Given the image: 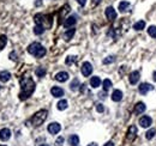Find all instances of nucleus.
<instances>
[{"label": "nucleus", "instance_id": "obj_24", "mask_svg": "<svg viewBox=\"0 0 156 146\" xmlns=\"http://www.w3.org/2000/svg\"><path fill=\"white\" fill-rule=\"evenodd\" d=\"M45 32V28L42 25H38V24H36L35 26H34V34L35 35H42Z\"/></svg>", "mask_w": 156, "mask_h": 146}, {"label": "nucleus", "instance_id": "obj_2", "mask_svg": "<svg viewBox=\"0 0 156 146\" xmlns=\"http://www.w3.org/2000/svg\"><path fill=\"white\" fill-rule=\"evenodd\" d=\"M28 53H29V54H31V55H34L35 58H38V59H40V58H42V56L46 55L47 50H46V48H45L41 43L34 42V43L29 44V47H28Z\"/></svg>", "mask_w": 156, "mask_h": 146}, {"label": "nucleus", "instance_id": "obj_7", "mask_svg": "<svg viewBox=\"0 0 156 146\" xmlns=\"http://www.w3.org/2000/svg\"><path fill=\"white\" fill-rule=\"evenodd\" d=\"M151 90H154V86L150 85V84H148V83H142V84L138 86V91L140 92L142 95H147L148 92L151 91Z\"/></svg>", "mask_w": 156, "mask_h": 146}, {"label": "nucleus", "instance_id": "obj_36", "mask_svg": "<svg viewBox=\"0 0 156 146\" xmlns=\"http://www.w3.org/2000/svg\"><path fill=\"white\" fill-rule=\"evenodd\" d=\"M96 110H97L99 113H103L105 108H103V105H102L101 103H99V104H96Z\"/></svg>", "mask_w": 156, "mask_h": 146}, {"label": "nucleus", "instance_id": "obj_22", "mask_svg": "<svg viewBox=\"0 0 156 146\" xmlns=\"http://www.w3.org/2000/svg\"><path fill=\"white\" fill-rule=\"evenodd\" d=\"M67 107H69V103H67L66 99H61V101H59L58 104H57V108H58L59 110H65Z\"/></svg>", "mask_w": 156, "mask_h": 146}, {"label": "nucleus", "instance_id": "obj_37", "mask_svg": "<svg viewBox=\"0 0 156 146\" xmlns=\"http://www.w3.org/2000/svg\"><path fill=\"white\" fill-rule=\"evenodd\" d=\"M10 59L11 60H17V54H16V53L15 51H12V53H10Z\"/></svg>", "mask_w": 156, "mask_h": 146}, {"label": "nucleus", "instance_id": "obj_14", "mask_svg": "<svg viewBox=\"0 0 156 146\" xmlns=\"http://www.w3.org/2000/svg\"><path fill=\"white\" fill-rule=\"evenodd\" d=\"M106 17H107V19H109V20H114V19L116 18V12H115V10H114L112 6H108V7L106 8Z\"/></svg>", "mask_w": 156, "mask_h": 146}, {"label": "nucleus", "instance_id": "obj_40", "mask_svg": "<svg viewBox=\"0 0 156 146\" xmlns=\"http://www.w3.org/2000/svg\"><path fill=\"white\" fill-rule=\"evenodd\" d=\"M103 146H114V144H113L112 141H108V142H106V144L103 145Z\"/></svg>", "mask_w": 156, "mask_h": 146}, {"label": "nucleus", "instance_id": "obj_31", "mask_svg": "<svg viewBox=\"0 0 156 146\" xmlns=\"http://www.w3.org/2000/svg\"><path fill=\"white\" fill-rule=\"evenodd\" d=\"M7 43V37L5 35H1L0 36V50H3V48L6 46Z\"/></svg>", "mask_w": 156, "mask_h": 146}, {"label": "nucleus", "instance_id": "obj_39", "mask_svg": "<svg viewBox=\"0 0 156 146\" xmlns=\"http://www.w3.org/2000/svg\"><path fill=\"white\" fill-rule=\"evenodd\" d=\"M77 3L79 4L81 6H84V5H85V3H87V0H77Z\"/></svg>", "mask_w": 156, "mask_h": 146}, {"label": "nucleus", "instance_id": "obj_12", "mask_svg": "<svg viewBox=\"0 0 156 146\" xmlns=\"http://www.w3.org/2000/svg\"><path fill=\"white\" fill-rule=\"evenodd\" d=\"M139 77H140L139 72H138V71H133V72H131V73H130L128 80H130V83H131L132 85H135V84H137V83H138V80H139Z\"/></svg>", "mask_w": 156, "mask_h": 146}, {"label": "nucleus", "instance_id": "obj_9", "mask_svg": "<svg viewBox=\"0 0 156 146\" xmlns=\"http://www.w3.org/2000/svg\"><path fill=\"white\" fill-rule=\"evenodd\" d=\"M137 137V127L136 126H131L127 130V140L128 141H133Z\"/></svg>", "mask_w": 156, "mask_h": 146}, {"label": "nucleus", "instance_id": "obj_20", "mask_svg": "<svg viewBox=\"0 0 156 146\" xmlns=\"http://www.w3.org/2000/svg\"><path fill=\"white\" fill-rule=\"evenodd\" d=\"M90 85H91L94 89L99 87L101 85V79L99 77H93L91 79H90Z\"/></svg>", "mask_w": 156, "mask_h": 146}, {"label": "nucleus", "instance_id": "obj_18", "mask_svg": "<svg viewBox=\"0 0 156 146\" xmlns=\"http://www.w3.org/2000/svg\"><path fill=\"white\" fill-rule=\"evenodd\" d=\"M112 99L114 102H120L123 99V92L120 90H114L112 94Z\"/></svg>", "mask_w": 156, "mask_h": 146}, {"label": "nucleus", "instance_id": "obj_28", "mask_svg": "<svg viewBox=\"0 0 156 146\" xmlns=\"http://www.w3.org/2000/svg\"><path fill=\"white\" fill-rule=\"evenodd\" d=\"M102 86H103V90L105 91H108L112 87V82L109 80V79H105V80L102 82Z\"/></svg>", "mask_w": 156, "mask_h": 146}, {"label": "nucleus", "instance_id": "obj_1", "mask_svg": "<svg viewBox=\"0 0 156 146\" xmlns=\"http://www.w3.org/2000/svg\"><path fill=\"white\" fill-rule=\"evenodd\" d=\"M35 86H36V84L30 77H23L21 79L19 99H22V101L28 99L33 95V92L35 91Z\"/></svg>", "mask_w": 156, "mask_h": 146}, {"label": "nucleus", "instance_id": "obj_8", "mask_svg": "<svg viewBox=\"0 0 156 146\" xmlns=\"http://www.w3.org/2000/svg\"><path fill=\"white\" fill-rule=\"evenodd\" d=\"M151 122H152L151 117H150V116H147V115L142 116V117L139 118V125H140L143 128H148V127H150Z\"/></svg>", "mask_w": 156, "mask_h": 146}, {"label": "nucleus", "instance_id": "obj_23", "mask_svg": "<svg viewBox=\"0 0 156 146\" xmlns=\"http://www.w3.org/2000/svg\"><path fill=\"white\" fill-rule=\"evenodd\" d=\"M144 28H145V22H144V20H139V22H137V23L133 24V29L137 30V31L143 30Z\"/></svg>", "mask_w": 156, "mask_h": 146}, {"label": "nucleus", "instance_id": "obj_43", "mask_svg": "<svg viewBox=\"0 0 156 146\" xmlns=\"http://www.w3.org/2000/svg\"><path fill=\"white\" fill-rule=\"evenodd\" d=\"M41 146H49V145H41Z\"/></svg>", "mask_w": 156, "mask_h": 146}, {"label": "nucleus", "instance_id": "obj_10", "mask_svg": "<svg viewBox=\"0 0 156 146\" xmlns=\"http://www.w3.org/2000/svg\"><path fill=\"white\" fill-rule=\"evenodd\" d=\"M10 138H11V130L9 128L0 129V140H1V141H7Z\"/></svg>", "mask_w": 156, "mask_h": 146}, {"label": "nucleus", "instance_id": "obj_6", "mask_svg": "<svg viewBox=\"0 0 156 146\" xmlns=\"http://www.w3.org/2000/svg\"><path fill=\"white\" fill-rule=\"evenodd\" d=\"M48 132L50 134H58L59 132L61 130V126L58 123V122H52V123H49L48 125Z\"/></svg>", "mask_w": 156, "mask_h": 146}, {"label": "nucleus", "instance_id": "obj_30", "mask_svg": "<svg viewBox=\"0 0 156 146\" xmlns=\"http://www.w3.org/2000/svg\"><path fill=\"white\" fill-rule=\"evenodd\" d=\"M155 134H156V129H155V128H151V129H149V130L147 132L145 138H147L148 140H151V139L155 137Z\"/></svg>", "mask_w": 156, "mask_h": 146}, {"label": "nucleus", "instance_id": "obj_38", "mask_svg": "<svg viewBox=\"0 0 156 146\" xmlns=\"http://www.w3.org/2000/svg\"><path fill=\"white\" fill-rule=\"evenodd\" d=\"M101 1H102V0H91V4H93V6H96V5H99Z\"/></svg>", "mask_w": 156, "mask_h": 146}, {"label": "nucleus", "instance_id": "obj_44", "mask_svg": "<svg viewBox=\"0 0 156 146\" xmlns=\"http://www.w3.org/2000/svg\"><path fill=\"white\" fill-rule=\"evenodd\" d=\"M0 146H5V145H0Z\"/></svg>", "mask_w": 156, "mask_h": 146}, {"label": "nucleus", "instance_id": "obj_32", "mask_svg": "<svg viewBox=\"0 0 156 146\" xmlns=\"http://www.w3.org/2000/svg\"><path fill=\"white\" fill-rule=\"evenodd\" d=\"M70 11V6L69 5H65L62 8H61V11H60V17H62V16H65L66 13Z\"/></svg>", "mask_w": 156, "mask_h": 146}, {"label": "nucleus", "instance_id": "obj_41", "mask_svg": "<svg viewBox=\"0 0 156 146\" xmlns=\"http://www.w3.org/2000/svg\"><path fill=\"white\" fill-rule=\"evenodd\" d=\"M152 79H154V80L156 82V71H155V72L152 73Z\"/></svg>", "mask_w": 156, "mask_h": 146}, {"label": "nucleus", "instance_id": "obj_35", "mask_svg": "<svg viewBox=\"0 0 156 146\" xmlns=\"http://www.w3.org/2000/svg\"><path fill=\"white\" fill-rule=\"evenodd\" d=\"M62 142H64V137H59V138L55 140V145H57V146H61Z\"/></svg>", "mask_w": 156, "mask_h": 146}, {"label": "nucleus", "instance_id": "obj_42", "mask_svg": "<svg viewBox=\"0 0 156 146\" xmlns=\"http://www.w3.org/2000/svg\"><path fill=\"white\" fill-rule=\"evenodd\" d=\"M88 146H97V144L96 142H91V144H89Z\"/></svg>", "mask_w": 156, "mask_h": 146}, {"label": "nucleus", "instance_id": "obj_13", "mask_svg": "<svg viewBox=\"0 0 156 146\" xmlns=\"http://www.w3.org/2000/svg\"><path fill=\"white\" fill-rule=\"evenodd\" d=\"M67 79H69V73H67V72L61 71V72H59V73L55 74V80H57V82L64 83V82H66Z\"/></svg>", "mask_w": 156, "mask_h": 146}, {"label": "nucleus", "instance_id": "obj_4", "mask_svg": "<svg viewBox=\"0 0 156 146\" xmlns=\"http://www.w3.org/2000/svg\"><path fill=\"white\" fill-rule=\"evenodd\" d=\"M34 20H35L36 24L42 25L45 29H49L52 26V24H53V19H52V17L42 15V13H37V15L34 17Z\"/></svg>", "mask_w": 156, "mask_h": 146}, {"label": "nucleus", "instance_id": "obj_11", "mask_svg": "<svg viewBox=\"0 0 156 146\" xmlns=\"http://www.w3.org/2000/svg\"><path fill=\"white\" fill-rule=\"evenodd\" d=\"M50 94H52V96H53V97L59 98V97L64 96V90L61 87H59V86H53V87L50 89Z\"/></svg>", "mask_w": 156, "mask_h": 146}, {"label": "nucleus", "instance_id": "obj_3", "mask_svg": "<svg viewBox=\"0 0 156 146\" xmlns=\"http://www.w3.org/2000/svg\"><path fill=\"white\" fill-rule=\"evenodd\" d=\"M47 115H48V111L42 109V110H38L37 113H35L33 115V117L30 118V122L34 127H38V126H41L45 121H46V118H47Z\"/></svg>", "mask_w": 156, "mask_h": 146}, {"label": "nucleus", "instance_id": "obj_33", "mask_svg": "<svg viewBox=\"0 0 156 146\" xmlns=\"http://www.w3.org/2000/svg\"><path fill=\"white\" fill-rule=\"evenodd\" d=\"M76 60H77V56H67L65 62H66V65H72L76 62Z\"/></svg>", "mask_w": 156, "mask_h": 146}, {"label": "nucleus", "instance_id": "obj_45", "mask_svg": "<svg viewBox=\"0 0 156 146\" xmlns=\"http://www.w3.org/2000/svg\"><path fill=\"white\" fill-rule=\"evenodd\" d=\"M0 90H1V86H0Z\"/></svg>", "mask_w": 156, "mask_h": 146}, {"label": "nucleus", "instance_id": "obj_19", "mask_svg": "<svg viewBox=\"0 0 156 146\" xmlns=\"http://www.w3.org/2000/svg\"><path fill=\"white\" fill-rule=\"evenodd\" d=\"M74 32H76V29H73V28H71V29H69L64 34V39L65 41H70V39L73 37V35H74Z\"/></svg>", "mask_w": 156, "mask_h": 146}, {"label": "nucleus", "instance_id": "obj_17", "mask_svg": "<svg viewBox=\"0 0 156 146\" xmlns=\"http://www.w3.org/2000/svg\"><path fill=\"white\" fill-rule=\"evenodd\" d=\"M11 79V73L9 71H1L0 72V82L1 83H6Z\"/></svg>", "mask_w": 156, "mask_h": 146}, {"label": "nucleus", "instance_id": "obj_25", "mask_svg": "<svg viewBox=\"0 0 156 146\" xmlns=\"http://www.w3.org/2000/svg\"><path fill=\"white\" fill-rule=\"evenodd\" d=\"M78 86H81V84H79V80H78L77 78H74L73 80H72V83L70 84V89H71L72 91H76V90L78 89Z\"/></svg>", "mask_w": 156, "mask_h": 146}, {"label": "nucleus", "instance_id": "obj_29", "mask_svg": "<svg viewBox=\"0 0 156 146\" xmlns=\"http://www.w3.org/2000/svg\"><path fill=\"white\" fill-rule=\"evenodd\" d=\"M128 7H130V3H128V1H121V3L119 4V11H120V12H125Z\"/></svg>", "mask_w": 156, "mask_h": 146}, {"label": "nucleus", "instance_id": "obj_26", "mask_svg": "<svg viewBox=\"0 0 156 146\" xmlns=\"http://www.w3.org/2000/svg\"><path fill=\"white\" fill-rule=\"evenodd\" d=\"M46 70L43 68V67H37L36 70H35V74L37 75V77H40V78H42V77H45L46 75Z\"/></svg>", "mask_w": 156, "mask_h": 146}, {"label": "nucleus", "instance_id": "obj_16", "mask_svg": "<svg viewBox=\"0 0 156 146\" xmlns=\"http://www.w3.org/2000/svg\"><path fill=\"white\" fill-rule=\"evenodd\" d=\"M147 109L145 107V104L143 103V102H138L136 105H135V113L136 114H142V113H144Z\"/></svg>", "mask_w": 156, "mask_h": 146}, {"label": "nucleus", "instance_id": "obj_21", "mask_svg": "<svg viewBox=\"0 0 156 146\" xmlns=\"http://www.w3.org/2000/svg\"><path fill=\"white\" fill-rule=\"evenodd\" d=\"M69 144L71 146H78V144H79V138H78V135L73 134L69 138Z\"/></svg>", "mask_w": 156, "mask_h": 146}, {"label": "nucleus", "instance_id": "obj_5", "mask_svg": "<svg viewBox=\"0 0 156 146\" xmlns=\"http://www.w3.org/2000/svg\"><path fill=\"white\" fill-rule=\"evenodd\" d=\"M81 71H82V74H83L84 77H89L90 74L93 73V66H91V63H90V62H88V61L83 62Z\"/></svg>", "mask_w": 156, "mask_h": 146}, {"label": "nucleus", "instance_id": "obj_34", "mask_svg": "<svg viewBox=\"0 0 156 146\" xmlns=\"http://www.w3.org/2000/svg\"><path fill=\"white\" fill-rule=\"evenodd\" d=\"M114 61H115V58H114V56H107L105 60H103V63L107 65V63H112V62H114Z\"/></svg>", "mask_w": 156, "mask_h": 146}, {"label": "nucleus", "instance_id": "obj_15", "mask_svg": "<svg viewBox=\"0 0 156 146\" xmlns=\"http://www.w3.org/2000/svg\"><path fill=\"white\" fill-rule=\"evenodd\" d=\"M76 17L74 16H71V17H67L64 22V26L65 28H73V25L76 24Z\"/></svg>", "mask_w": 156, "mask_h": 146}, {"label": "nucleus", "instance_id": "obj_27", "mask_svg": "<svg viewBox=\"0 0 156 146\" xmlns=\"http://www.w3.org/2000/svg\"><path fill=\"white\" fill-rule=\"evenodd\" d=\"M148 35L152 38H156V26L155 25H151L148 28Z\"/></svg>", "mask_w": 156, "mask_h": 146}]
</instances>
